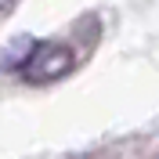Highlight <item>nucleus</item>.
<instances>
[{"instance_id": "1", "label": "nucleus", "mask_w": 159, "mask_h": 159, "mask_svg": "<svg viewBox=\"0 0 159 159\" xmlns=\"http://www.w3.org/2000/svg\"><path fill=\"white\" fill-rule=\"evenodd\" d=\"M72 69H76V54H72L65 43H51V40L33 43V51L18 65V72H22L25 83H54V80L69 76Z\"/></svg>"}]
</instances>
